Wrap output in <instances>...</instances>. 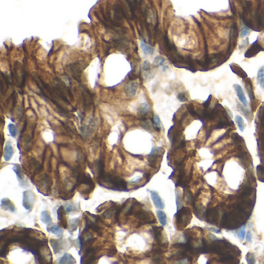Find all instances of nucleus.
<instances>
[{
    "instance_id": "22",
    "label": "nucleus",
    "mask_w": 264,
    "mask_h": 264,
    "mask_svg": "<svg viewBox=\"0 0 264 264\" xmlns=\"http://www.w3.org/2000/svg\"><path fill=\"white\" fill-rule=\"evenodd\" d=\"M153 124L154 126V129L157 131H160L161 128H162V123H161L160 117L157 115H153Z\"/></svg>"
},
{
    "instance_id": "4",
    "label": "nucleus",
    "mask_w": 264,
    "mask_h": 264,
    "mask_svg": "<svg viewBox=\"0 0 264 264\" xmlns=\"http://www.w3.org/2000/svg\"><path fill=\"white\" fill-rule=\"evenodd\" d=\"M12 170L16 173V177H17V179H18L19 184L20 185V186L21 187H24L25 185H27V182H26V178H25V175H24L21 167L18 164H14ZM25 187H26V186H25Z\"/></svg>"
},
{
    "instance_id": "34",
    "label": "nucleus",
    "mask_w": 264,
    "mask_h": 264,
    "mask_svg": "<svg viewBox=\"0 0 264 264\" xmlns=\"http://www.w3.org/2000/svg\"><path fill=\"white\" fill-rule=\"evenodd\" d=\"M177 98H178V99L181 101H185L187 100V98L185 97V94H179Z\"/></svg>"
},
{
    "instance_id": "11",
    "label": "nucleus",
    "mask_w": 264,
    "mask_h": 264,
    "mask_svg": "<svg viewBox=\"0 0 264 264\" xmlns=\"http://www.w3.org/2000/svg\"><path fill=\"white\" fill-rule=\"evenodd\" d=\"M234 88L236 90V95L238 96L239 101L243 104L244 106H247L248 105V102L246 101V96H245V94L243 92V90H242V87L238 85H234Z\"/></svg>"
},
{
    "instance_id": "14",
    "label": "nucleus",
    "mask_w": 264,
    "mask_h": 264,
    "mask_svg": "<svg viewBox=\"0 0 264 264\" xmlns=\"http://www.w3.org/2000/svg\"><path fill=\"white\" fill-rule=\"evenodd\" d=\"M140 47H141L143 52L146 55H152L154 53V48L145 42H142L140 44Z\"/></svg>"
},
{
    "instance_id": "29",
    "label": "nucleus",
    "mask_w": 264,
    "mask_h": 264,
    "mask_svg": "<svg viewBox=\"0 0 264 264\" xmlns=\"http://www.w3.org/2000/svg\"><path fill=\"white\" fill-rule=\"evenodd\" d=\"M246 260H247L248 263H255V257L254 255L252 253L249 252L248 254L246 256Z\"/></svg>"
},
{
    "instance_id": "7",
    "label": "nucleus",
    "mask_w": 264,
    "mask_h": 264,
    "mask_svg": "<svg viewBox=\"0 0 264 264\" xmlns=\"http://www.w3.org/2000/svg\"><path fill=\"white\" fill-rule=\"evenodd\" d=\"M95 256H96V251L94 250L93 249L88 248L87 249V252L82 256L81 263H91L95 260Z\"/></svg>"
},
{
    "instance_id": "30",
    "label": "nucleus",
    "mask_w": 264,
    "mask_h": 264,
    "mask_svg": "<svg viewBox=\"0 0 264 264\" xmlns=\"http://www.w3.org/2000/svg\"><path fill=\"white\" fill-rule=\"evenodd\" d=\"M141 125H142V127H143L145 129L148 130V131H149V130H150L151 124H150V123L148 121V120H143V122H141Z\"/></svg>"
},
{
    "instance_id": "33",
    "label": "nucleus",
    "mask_w": 264,
    "mask_h": 264,
    "mask_svg": "<svg viewBox=\"0 0 264 264\" xmlns=\"http://www.w3.org/2000/svg\"><path fill=\"white\" fill-rule=\"evenodd\" d=\"M246 239L248 242H252V235H251V232H249H249H247V233H246Z\"/></svg>"
},
{
    "instance_id": "2",
    "label": "nucleus",
    "mask_w": 264,
    "mask_h": 264,
    "mask_svg": "<svg viewBox=\"0 0 264 264\" xmlns=\"http://www.w3.org/2000/svg\"><path fill=\"white\" fill-rule=\"evenodd\" d=\"M36 200V196L32 191H26L23 192V205L25 209L30 211L33 208L34 202Z\"/></svg>"
},
{
    "instance_id": "13",
    "label": "nucleus",
    "mask_w": 264,
    "mask_h": 264,
    "mask_svg": "<svg viewBox=\"0 0 264 264\" xmlns=\"http://www.w3.org/2000/svg\"><path fill=\"white\" fill-rule=\"evenodd\" d=\"M47 231L49 232H51L53 234L56 235L57 236L61 238V237L63 236V229H62L61 227H60L58 225H50V226H47Z\"/></svg>"
},
{
    "instance_id": "28",
    "label": "nucleus",
    "mask_w": 264,
    "mask_h": 264,
    "mask_svg": "<svg viewBox=\"0 0 264 264\" xmlns=\"http://www.w3.org/2000/svg\"><path fill=\"white\" fill-rule=\"evenodd\" d=\"M245 233H246V227H245V225H243V226L241 227L238 232V237L240 240H243L244 239Z\"/></svg>"
},
{
    "instance_id": "26",
    "label": "nucleus",
    "mask_w": 264,
    "mask_h": 264,
    "mask_svg": "<svg viewBox=\"0 0 264 264\" xmlns=\"http://www.w3.org/2000/svg\"><path fill=\"white\" fill-rule=\"evenodd\" d=\"M64 210L66 213H70L71 211H74L76 210V206L74 205L73 203H69V204H66L64 205Z\"/></svg>"
},
{
    "instance_id": "18",
    "label": "nucleus",
    "mask_w": 264,
    "mask_h": 264,
    "mask_svg": "<svg viewBox=\"0 0 264 264\" xmlns=\"http://www.w3.org/2000/svg\"><path fill=\"white\" fill-rule=\"evenodd\" d=\"M153 64H154L155 66H157V67H162V68L163 70L167 68V64L166 63V60L163 58H162V57H157L154 59Z\"/></svg>"
},
{
    "instance_id": "12",
    "label": "nucleus",
    "mask_w": 264,
    "mask_h": 264,
    "mask_svg": "<svg viewBox=\"0 0 264 264\" xmlns=\"http://www.w3.org/2000/svg\"><path fill=\"white\" fill-rule=\"evenodd\" d=\"M13 147L10 142H6L4 149V159L6 161H9L13 155Z\"/></svg>"
},
{
    "instance_id": "31",
    "label": "nucleus",
    "mask_w": 264,
    "mask_h": 264,
    "mask_svg": "<svg viewBox=\"0 0 264 264\" xmlns=\"http://www.w3.org/2000/svg\"><path fill=\"white\" fill-rule=\"evenodd\" d=\"M249 34V29L248 27H246V26H243L242 28V30H241V36L242 37H245Z\"/></svg>"
},
{
    "instance_id": "9",
    "label": "nucleus",
    "mask_w": 264,
    "mask_h": 264,
    "mask_svg": "<svg viewBox=\"0 0 264 264\" xmlns=\"http://www.w3.org/2000/svg\"><path fill=\"white\" fill-rule=\"evenodd\" d=\"M50 243L51 247L54 249V252L55 254L58 253L61 250L64 249V242L62 239H50Z\"/></svg>"
},
{
    "instance_id": "15",
    "label": "nucleus",
    "mask_w": 264,
    "mask_h": 264,
    "mask_svg": "<svg viewBox=\"0 0 264 264\" xmlns=\"http://www.w3.org/2000/svg\"><path fill=\"white\" fill-rule=\"evenodd\" d=\"M59 263H76L75 259L69 253H64L59 261Z\"/></svg>"
},
{
    "instance_id": "1",
    "label": "nucleus",
    "mask_w": 264,
    "mask_h": 264,
    "mask_svg": "<svg viewBox=\"0 0 264 264\" xmlns=\"http://www.w3.org/2000/svg\"><path fill=\"white\" fill-rule=\"evenodd\" d=\"M98 184L101 187L116 191H129L127 189V184L121 177L104 174L102 176L98 177Z\"/></svg>"
},
{
    "instance_id": "17",
    "label": "nucleus",
    "mask_w": 264,
    "mask_h": 264,
    "mask_svg": "<svg viewBox=\"0 0 264 264\" xmlns=\"http://www.w3.org/2000/svg\"><path fill=\"white\" fill-rule=\"evenodd\" d=\"M40 219L44 223L47 225H50L52 223V219L50 213L47 211H43L40 214Z\"/></svg>"
},
{
    "instance_id": "16",
    "label": "nucleus",
    "mask_w": 264,
    "mask_h": 264,
    "mask_svg": "<svg viewBox=\"0 0 264 264\" xmlns=\"http://www.w3.org/2000/svg\"><path fill=\"white\" fill-rule=\"evenodd\" d=\"M150 110V106L147 102H144V103H142L141 105H139L138 109H137V112L139 115H146L147 112H149Z\"/></svg>"
},
{
    "instance_id": "23",
    "label": "nucleus",
    "mask_w": 264,
    "mask_h": 264,
    "mask_svg": "<svg viewBox=\"0 0 264 264\" xmlns=\"http://www.w3.org/2000/svg\"><path fill=\"white\" fill-rule=\"evenodd\" d=\"M80 224V219L79 218H75L71 220H70L69 225H70V231L74 232L77 229V228L79 226Z\"/></svg>"
},
{
    "instance_id": "24",
    "label": "nucleus",
    "mask_w": 264,
    "mask_h": 264,
    "mask_svg": "<svg viewBox=\"0 0 264 264\" xmlns=\"http://www.w3.org/2000/svg\"><path fill=\"white\" fill-rule=\"evenodd\" d=\"M235 120H236V123L237 125H238V129L241 132H242L245 129V123L242 118L241 117L240 115H236V118H235Z\"/></svg>"
},
{
    "instance_id": "10",
    "label": "nucleus",
    "mask_w": 264,
    "mask_h": 264,
    "mask_svg": "<svg viewBox=\"0 0 264 264\" xmlns=\"http://www.w3.org/2000/svg\"><path fill=\"white\" fill-rule=\"evenodd\" d=\"M263 50V48L257 44V41H256L254 44H252V47H251L247 52H246V54H245V56H246V58H251L252 56H255L257 53H259L260 51Z\"/></svg>"
},
{
    "instance_id": "3",
    "label": "nucleus",
    "mask_w": 264,
    "mask_h": 264,
    "mask_svg": "<svg viewBox=\"0 0 264 264\" xmlns=\"http://www.w3.org/2000/svg\"><path fill=\"white\" fill-rule=\"evenodd\" d=\"M163 153V148H161V147H156V148H153L152 150L151 153L148 156V162H149V164L150 165L151 167H156V163L158 160V158L160 157H162Z\"/></svg>"
},
{
    "instance_id": "5",
    "label": "nucleus",
    "mask_w": 264,
    "mask_h": 264,
    "mask_svg": "<svg viewBox=\"0 0 264 264\" xmlns=\"http://www.w3.org/2000/svg\"><path fill=\"white\" fill-rule=\"evenodd\" d=\"M150 196L152 201H153V204H154L155 207L159 209H164V203H163V200L160 198V196L159 195V194L155 191H150Z\"/></svg>"
},
{
    "instance_id": "32",
    "label": "nucleus",
    "mask_w": 264,
    "mask_h": 264,
    "mask_svg": "<svg viewBox=\"0 0 264 264\" xmlns=\"http://www.w3.org/2000/svg\"><path fill=\"white\" fill-rule=\"evenodd\" d=\"M142 68H143V71H149L150 69V62L147 61H143Z\"/></svg>"
},
{
    "instance_id": "27",
    "label": "nucleus",
    "mask_w": 264,
    "mask_h": 264,
    "mask_svg": "<svg viewBox=\"0 0 264 264\" xmlns=\"http://www.w3.org/2000/svg\"><path fill=\"white\" fill-rule=\"evenodd\" d=\"M115 211L116 210H115V208H110L109 209H108V210L104 213V216H105V218L109 219V218H111V217L115 214Z\"/></svg>"
},
{
    "instance_id": "6",
    "label": "nucleus",
    "mask_w": 264,
    "mask_h": 264,
    "mask_svg": "<svg viewBox=\"0 0 264 264\" xmlns=\"http://www.w3.org/2000/svg\"><path fill=\"white\" fill-rule=\"evenodd\" d=\"M139 84L137 82H129L125 85V91L126 95L129 97L135 96L138 88Z\"/></svg>"
},
{
    "instance_id": "8",
    "label": "nucleus",
    "mask_w": 264,
    "mask_h": 264,
    "mask_svg": "<svg viewBox=\"0 0 264 264\" xmlns=\"http://www.w3.org/2000/svg\"><path fill=\"white\" fill-rule=\"evenodd\" d=\"M1 208L6 211H9L11 212H15L16 211V208L13 203L11 201L9 198H5L1 199Z\"/></svg>"
},
{
    "instance_id": "19",
    "label": "nucleus",
    "mask_w": 264,
    "mask_h": 264,
    "mask_svg": "<svg viewBox=\"0 0 264 264\" xmlns=\"http://www.w3.org/2000/svg\"><path fill=\"white\" fill-rule=\"evenodd\" d=\"M157 217H158V219H159L161 225L162 226H165L166 225H167V214L164 211L160 210H158L157 211Z\"/></svg>"
},
{
    "instance_id": "21",
    "label": "nucleus",
    "mask_w": 264,
    "mask_h": 264,
    "mask_svg": "<svg viewBox=\"0 0 264 264\" xmlns=\"http://www.w3.org/2000/svg\"><path fill=\"white\" fill-rule=\"evenodd\" d=\"M257 81L263 89H264V66L261 67L257 73Z\"/></svg>"
},
{
    "instance_id": "20",
    "label": "nucleus",
    "mask_w": 264,
    "mask_h": 264,
    "mask_svg": "<svg viewBox=\"0 0 264 264\" xmlns=\"http://www.w3.org/2000/svg\"><path fill=\"white\" fill-rule=\"evenodd\" d=\"M65 212V210H64V207L63 206H61L59 209H58L57 211V214H58V219L59 221H61L62 222V224H64V228H67V223H66L65 221L64 220V214Z\"/></svg>"
},
{
    "instance_id": "25",
    "label": "nucleus",
    "mask_w": 264,
    "mask_h": 264,
    "mask_svg": "<svg viewBox=\"0 0 264 264\" xmlns=\"http://www.w3.org/2000/svg\"><path fill=\"white\" fill-rule=\"evenodd\" d=\"M8 128L10 135L12 136V137H16V135H17V133H18L17 128H16V125H14V124H9Z\"/></svg>"
}]
</instances>
